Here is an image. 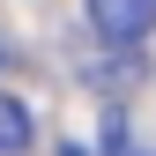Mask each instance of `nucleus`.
<instances>
[{
    "label": "nucleus",
    "mask_w": 156,
    "mask_h": 156,
    "mask_svg": "<svg viewBox=\"0 0 156 156\" xmlns=\"http://www.w3.org/2000/svg\"><path fill=\"white\" fill-rule=\"evenodd\" d=\"M30 141H37V126H30V104L0 97V156H23Z\"/></svg>",
    "instance_id": "nucleus-2"
},
{
    "label": "nucleus",
    "mask_w": 156,
    "mask_h": 156,
    "mask_svg": "<svg viewBox=\"0 0 156 156\" xmlns=\"http://www.w3.org/2000/svg\"><path fill=\"white\" fill-rule=\"evenodd\" d=\"M89 23L104 45H141L156 30V0H89Z\"/></svg>",
    "instance_id": "nucleus-1"
},
{
    "label": "nucleus",
    "mask_w": 156,
    "mask_h": 156,
    "mask_svg": "<svg viewBox=\"0 0 156 156\" xmlns=\"http://www.w3.org/2000/svg\"><path fill=\"white\" fill-rule=\"evenodd\" d=\"M60 156H97V149H60Z\"/></svg>",
    "instance_id": "nucleus-3"
}]
</instances>
